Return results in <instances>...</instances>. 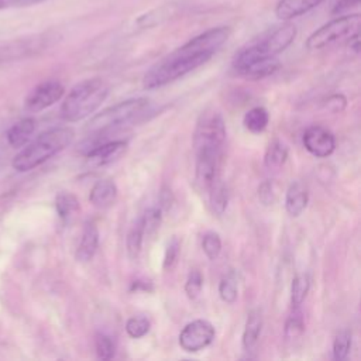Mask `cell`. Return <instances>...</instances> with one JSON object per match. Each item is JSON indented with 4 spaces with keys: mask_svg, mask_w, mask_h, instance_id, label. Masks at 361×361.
I'll return each mask as SVG.
<instances>
[{
    "mask_svg": "<svg viewBox=\"0 0 361 361\" xmlns=\"http://www.w3.org/2000/svg\"><path fill=\"white\" fill-rule=\"evenodd\" d=\"M228 37V27H214L193 37L186 44L161 59L144 75V87L148 90L162 87L188 75L206 63L224 45Z\"/></svg>",
    "mask_w": 361,
    "mask_h": 361,
    "instance_id": "1",
    "label": "cell"
},
{
    "mask_svg": "<svg viewBox=\"0 0 361 361\" xmlns=\"http://www.w3.org/2000/svg\"><path fill=\"white\" fill-rule=\"evenodd\" d=\"M73 137L75 133L69 127H54L41 133L14 157L13 168L18 172H27L39 166L65 149L73 141Z\"/></svg>",
    "mask_w": 361,
    "mask_h": 361,
    "instance_id": "2",
    "label": "cell"
},
{
    "mask_svg": "<svg viewBox=\"0 0 361 361\" xmlns=\"http://www.w3.org/2000/svg\"><path fill=\"white\" fill-rule=\"evenodd\" d=\"M296 27L290 23L278 25L272 30L262 32L259 37L254 38L251 42L244 45L233 59V68L235 72H240L250 63L276 56L282 51H285L296 37Z\"/></svg>",
    "mask_w": 361,
    "mask_h": 361,
    "instance_id": "3",
    "label": "cell"
},
{
    "mask_svg": "<svg viewBox=\"0 0 361 361\" xmlns=\"http://www.w3.org/2000/svg\"><path fill=\"white\" fill-rule=\"evenodd\" d=\"M109 94V86L100 78L85 79L76 83L61 106V116L65 121L75 123L94 113Z\"/></svg>",
    "mask_w": 361,
    "mask_h": 361,
    "instance_id": "4",
    "label": "cell"
},
{
    "mask_svg": "<svg viewBox=\"0 0 361 361\" xmlns=\"http://www.w3.org/2000/svg\"><path fill=\"white\" fill-rule=\"evenodd\" d=\"M149 100L145 97L123 100L97 113L89 121L87 128L94 134H109L110 131L121 128L126 124L134 123L144 117V114L149 110Z\"/></svg>",
    "mask_w": 361,
    "mask_h": 361,
    "instance_id": "5",
    "label": "cell"
},
{
    "mask_svg": "<svg viewBox=\"0 0 361 361\" xmlns=\"http://www.w3.org/2000/svg\"><path fill=\"white\" fill-rule=\"evenodd\" d=\"M360 20V14H350L326 23L309 35L306 39V48L309 51H319L338 41L350 38L353 34L358 32Z\"/></svg>",
    "mask_w": 361,
    "mask_h": 361,
    "instance_id": "6",
    "label": "cell"
},
{
    "mask_svg": "<svg viewBox=\"0 0 361 361\" xmlns=\"http://www.w3.org/2000/svg\"><path fill=\"white\" fill-rule=\"evenodd\" d=\"M226 141V124L221 114L216 110H204L195 130V149L209 148L221 151Z\"/></svg>",
    "mask_w": 361,
    "mask_h": 361,
    "instance_id": "7",
    "label": "cell"
},
{
    "mask_svg": "<svg viewBox=\"0 0 361 361\" xmlns=\"http://www.w3.org/2000/svg\"><path fill=\"white\" fill-rule=\"evenodd\" d=\"M55 35L51 32L37 34L25 38L13 39L4 44H0V63L18 61L35 54L42 52L49 45L54 44Z\"/></svg>",
    "mask_w": 361,
    "mask_h": 361,
    "instance_id": "8",
    "label": "cell"
},
{
    "mask_svg": "<svg viewBox=\"0 0 361 361\" xmlns=\"http://www.w3.org/2000/svg\"><path fill=\"white\" fill-rule=\"evenodd\" d=\"M216 336L213 324L204 319L188 323L179 333V345L188 353H197L209 347Z\"/></svg>",
    "mask_w": 361,
    "mask_h": 361,
    "instance_id": "9",
    "label": "cell"
},
{
    "mask_svg": "<svg viewBox=\"0 0 361 361\" xmlns=\"http://www.w3.org/2000/svg\"><path fill=\"white\" fill-rule=\"evenodd\" d=\"M63 85L58 80H45L37 85L24 100V110L38 113L55 104L63 96Z\"/></svg>",
    "mask_w": 361,
    "mask_h": 361,
    "instance_id": "10",
    "label": "cell"
},
{
    "mask_svg": "<svg viewBox=\"0 0 361 361\" xmlns=\"http://www.w3.org/2000/svg\"><path fill=\"white\" fill-rule=\"evenodd\" d=\"M196 151L195 161V176L196 182L202 189H209L210 185L217 179L221 151L199 148Z\"/></svg>",
    "mask_w": 361,
    "mask_h": 361,
    "instance_id": "11",
    "label": "cell"
},
{
    "mask_svg": "<svg viewBox=\"0 0 361 361\" xmlns=\"http://www.w3.org/2000/svg\"><path fill=\"white\" fill-rule=\"evenodd\" d=\"M303 147L317 158H326L331 155L336 149V137L334 134L323 126H310L305 130Z\"/></svg>",
    "mask_w": 361,
    "mask_h": 361,
    "instance_id": "12",
    "label": "cell"
},
{
    "mask_svg": "<svg viewBox=\"0 0 361 361\" xmlns=\"http://www.w3.org/2000/svg\"><path fill=\"white\" fill-rule=\"evenodd\" d=\"M127 149V141L109 140L96 144L86 152V161L92 166H104L117 161Z\"/></svg>",
    "mask_w": 361,
    "mask_h": 361,
    "instance_id": "13",
    "label": "cell"
},
{
    "mask_svg": "<svg viewBox=\"0 0 361 361\" xmlns=\"http://www.w3.org/2000/svg\"><path fill=\"white\" fill-rule=\"evenodd\" d=\"M117 195H118V190H117L116 182L110 178H104L97 180L90 189L89 202L96 209H107L116 203Z\"/></svg>",
    "mask_w": 361,
    "mask_h": 361,
    "instance_id": "14",
    "label": "cell"
},
{
    "mask_svg": "<svg viewBox=\"0 0 361 361\" xmlns=\"http://www.w3.org/2000/svg\"><path fill=\"white\" fill-rule=\"evenodd\" d=\"M97 247H99V228L94 221L89 220L85 223L80 243L75 252L76 259L79 262H89L94 257Z\"/></svg>",
    "mask_w": 361,
    "mask_h": 361,
    "instance_id": "15",
    "label": "cell"
},
{
    "mask_svg": "<svg viewBox=\"0 0 361 361\" xmlns=\"http://www.w3.org/2000/svg\"><path fill=\"white\" fill-rule=\"evenodd\" d=\"M309 202V192L307 188L296 180L292 182L286 190V196H285V209L286 212L292 216V217H298L300 216Z\"/></svg>",
    "mask_w": 361,
    "mask_h": 361,
    "instance_id": "16",
    "label": "cell"
},
{
    "mask_svg": "<svg viewBox=\"0 0 361 361\" xmlns=\"http://www.w3.org/2000/svg\"><path fill=\"white\" fill-rule=\"evenodd\" d=\"M322 1L324 0H281L275 7V14L279 20L288 21L307 13Z\"/></svg>",
    "mask_w": 361,
    "mask_h": 361,
    "instance_id": "17",
    "label": "cell"
},
{
    "mask_svg": "<svg viewBox=\"0 0 361 361\" xmlns=\"http://www.w3.org/2000/svg\"><path fill=\"white\" fill-rule=\"evenodd\" d=\"M35 131V120L31 117L23 118L13 124L7 131V141L14 148L24 147Z\"/></svg>",
    "mask_w": 361,
    "mask_h": 361,
    "instance_id": "18",
    "label": "cell"
},
{
    "mask_svg": "<svg viewBox=\"0 0 361 361\" xmlns=\"http://www.w3.org/2000/svg\"><path fill=\"white\" fill-rule=\"evenodd\" d=\"M262 330V314L258 309H252L250 310V313L247 314V320H245V326H244V331H243V347L247 351H251L261 334Z\"/></svg>",
    "mask_w": 361,
    "mask_h": 361,
    "instance_id": "19",
    "label": "cell"
},
{
    "mask_svg": "<svg viewBox=\"0 0 361 361\" xmlns=\"http://www.w3.org/2000/svg\"><path fill=\"white\" fill-rule=\"evenodd\" d=\"M279 66H281V63L276 59V56H271V58H264V59L255 61L237 73L244 78L255 80V79H262V78L274 75L279 69Z\"/></svg>",
    "mask_w": 361,
    "mask_h": 361,
    "instance_id": "20",
    "label": "cell"
},
{
    "mask_svg": "<svg viewBox=\"0 0 361 361\" xmlns=\"http://www.w3.org/2000/svg\"><path fill=\"white\" fill-rule=\"evenodd\" d=\"M288 148L279 140H272L264 155V165L269 171H278L286 162Z\"/></svg>",
    "mask_w": 361,
    "mask_h": 361,
    "instance_id": "21",
    "label": "cell"
},
{
    "mask_svg": "<svg viewBox=\"0 0 361 361\" xmlns=\"http://www.w3.org/2000/svg\"><path fill=\"white\" fill-rule=\"evenodd\" d=\"M243 123H244V127L250 131V133H254V134H259L262 133L268 123H269V114H268V110L262 106H257V107H252L245 114H244V118H243Z\"/></svg>",
    "mask_w": 361,
    "mask_h": 361,
    "instance_id": "22",
    "label": "cell"
},
{
    "mask_svg": "<svg viewBox=\"0 0 361 361\" xmlns=\"http://www.w3.org/2000/svg\"><path fill=\"white\" fill-rule=\"evenodd\" d=\"M142 241H144V227H142V219L140 217L131 226L126 238L127 254L131 259H135L140 255L142 248Z\"/></svg>",
    "mask_w": 361,
    "mask_h": 361,
    "instance_id": "23",
    "label": "cell"
},
{
    "mask_svg": "<svg viewBox=\"0 0 361 361\" xmlns=\"http://www.w3.org/2000/svg\"><path fill=\"white\" fill-rule=\"evenodd\" d=\"M210 190V206L212 210L217 214L221 216L228 204V192L226 185L217 178L209 188Z\"/></svg>",
    "mask_w": 361,
    "mask_h": 361,
    "instance_id": "24",
    "label": "cell"
},
{
    "mask_svg": "<svg viewBox=\"0 0 361 361\" xmlns=\"http://www.w3.org/2000/svg\"><path fill=\"white\" fill-rule=\"evenodd\" d=\"M55 209L62 220L69 219L79 210V200L69 192H59L55 197Z\"/></svg>",
    "mask_w": 361,
    "mask_h": 361,
    "instance_id": "25",
    "label": "cell"
},
{
    "mask_svg": "<svg viewBox=\"0 0 361 361\" xmlns=\"http://www.w3.org/2000/svg\"><path fill=\"white\" fill-rule=\"evenodd\" d=\"M310 288V279L306 274L296 275L292 281V288H290V300L293 307H299L302 302L305 300L307 292Z\"/></svg>",
    "mask_w": 361,
    "mask_h": 361,
    "instance_id": "26",
    "label": "cell"
},
{
    "mask_svg": "<svg viewBox=\"0 0 361 361\" xmlns=\"http://www.w3.org/2000/svg\"><path fill=\"white\" fill-rule=\"evenodd\" d=\"M351 348V331L347 329L340 330L333 341V358L336 361H343L347 358Z\"/></svg>",
    "mask_w": 361,
    "mask_h": 361,
    "instance_id": "27",
    "label": "cell"
},
{
    "mask_svg": "<svg viewBox=\"0 0 361 361\" xmlns=\"http://www.w3.org/2000/svg\"><path fill=\"white\" fill-rule=\"evenodd\" d=\"M142 219V227H144V237H151L154 235L162 221V209L158 207H149L144 212L141 216Z\"/></svg>",
    "mask_w": 361,
    "mask_h": 361,
    "instance_id": "28",
    "label": "cell"
},
{
    "mask_svg": "<svg viewBox=\"0 0 361 361\" xmlns=\"http://www.w3.org/2000/svg\"><path fill=\"white\" fill-rule=\"evenodd\" d=\"M94 350L99 360H111L116 354V343L106 333H97L94 336Z\"/></svg>",
    "mask_w": 361,
    "mask_h": 361,
    "instance_id": "29",
    "label": "cell"
},
{
    "mask_svg": "<svg viewBox=\"0 0 361 361\" xmlns=\"http://www.w3.org/2000/svg\"><path fill=\"white\" fill-rule=\"evenodd\" d=\"M151 323L145 316H133L126 323V331L133 338H141L149 331Z\"/></svg>",
    "mask_w": 361,
    "mask_h": 361,
    "instance_id": "30",
    "label": "cell"
},
{
    "mask_svg": "<svg viewBox=\"0 0 361 361\" xmlns=\"http://www.w3.org/2000/svg\"><path fill=\"white\" fill-rule=\"evenodd\" d=\"M219 295L221 300L227 303H233L237 299L238 295V288H237V279L234 278L233 274H228L221 278L219 283Z\"/></svg>",
    "mask_w": 361,
    "mask_h": 361,
    "instance_id": "31",
    "label": "cell"
},
{
    "mask_svg": "<svg viewBox=\"0 0 361 361\" xmlns=\"http://www.w3.org/2000/svg\"><path fill=\"white\" fill-rule=\"evenodd\" d=\"M303 330H305V322H303L302 312L299 310V307H293V312L290 313V316L285 323V337L296 338L303 333Z\"/></svg>",
    "mask_w": 361,
    "mask_h": 361,
    "instance_id": "32",
    "label": "cell"
},
{
    "mask_svg": "<svg viewBox=\"0 0 361 361\" xmlns=\"http://www.w3.org/2000/svg\"><path fill=\"white\" fill-rule=\"evenodd\" d=\"M202 248L206 257L212 261H214L221 251V240L220 235L214 231H207L202 238Z\"/></svg>",
    "mask_w": 361,
    "mask_h": 361,
    "instance_id": "33",
    "label": "cell"
},
{
    "mask_svg": "<svg viewBox=\"0 0 361 361\" xmlns=\"http://www.w3.org/2000/svg\"><path fill=\"white\" fill-rule=\"evenodd\" d=\"M202 288H203V276H202L200 271L192 269L185 282V293L188 295L189 299L195 300L200 295Z\"/></svg>",
    "mask_w": 361,
    "mask_h": 361,
    "instance_id": "34",
    "label": "cell"
},
{
    "mask_svg": "<svg viewBox=\"0 0 361 361\" xmlns=\"http://www.w3.org/2000/svg\"><path fill=\"white\" fill-rule=\"evenodd\" d=\"M180 252V241L178 237H172L165 248V255H164V269H171L179 257Z\"/></svg>",
    "mask_w": 361,
    "mask_h": 361,
    "instance_id": "35",
    "label": "cell"
},
{
    "mask_svg": "<svg viewBox=\"0 0 361 361\" xmlns=\"http://www.w3.org/2000/svg\"><path fill=\"white\" fill-rule=\"evenodd\" d=\"M258 199L264 206H269L275 202L276 196H275V189L271 180H264L258 186Z\"/></svg>",
    "mask_w": 361,
    "mask_h": 361,
    "instance_id": "36",
    "label": "cell"
},
{
    "mask_svg": "<svg viewBox=\"0 0 361 361\" xmlns=\"http://www.w3.org/2000/svg\"><path fill=\"white\" fill-rule=\"evenodd\" d=\"M345 104H347V100H345V97H344L343 94H331V96L326 100V103H324L326 109H329V110H331V111H334V113L344 110Z\"/></svg>",
    "mask_w": 361,
    "mask_h": 361,
    "instance_id": "37",
    "label": "cell"
},
{
    "mask_svg": "<svg viewBox=\"0 0 361 361\" xmlns=\"http://www.w3.org/2000/svg\"><path fill=\"white\" fill-rule=\"evenodd\" d=\"M358 4H360V0H337L331 13L338 14V13H343V11L350 10L353 7H357Z\"/></svg>",
    "mask_w": 361,
    "mask_h": 361,
    "instance_id": "38",
    "label": "cell"
},
{
    "mask_svg": "<svg viewBox=\"0 0 361 361\" xmlns=\"http://www.w3.org/2000/svg\"><path fill=\"white\" fill-rule=\"evenodd\" d=\"M45 0H6L7 3V8H14V7H28V6H34L38 3H42Z\"/></svg>",
    "mask_w": 361,
    "mask_h": 361,
    "instance_id": "39",
    "label": "cell"
},
{
    "mask_svg": "<svg viewBox=\"0 0 361 361\" xmlns=\"http://www.w3.org/2000/svg\"><path fill=\"white\" fill-rule=\"evenodd\" d=\"M348 47L351 51H354L355 54H358L360 51V39H358V32L353 34L350 38H348Z\"/></svg>",
    "mask_w": 361,
    "mask_h": 361,
    "instance_id": "40",
    "label": "cell"
}]
</instances>
